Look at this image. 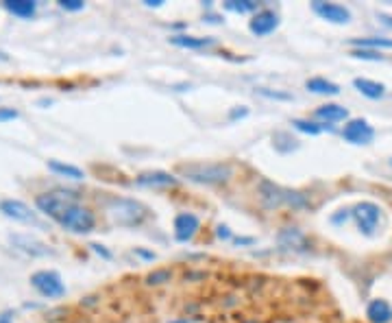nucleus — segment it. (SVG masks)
<instances>
[{
    "label": "nucleus",
    "mask_w": 392,
    "mask_h": 323,
    "mask_svg": "<svg viewBox=\"0 0 392 323\" xmlns=\"http://www.w3.org/2000/svg\"><path fill=\"white\" fill-rule=\"evenodd\" d=\"M35 205L40 207V212L55 219L61 228L74 234H88L96 225L94 214L88 207L79 205L74 192H63V190L44 192V195L35 199Z\"/></svg>",
    "instance_id": "obj_1"
},
{
    "label": "nucleus",
    "mask_w": 392,
    "mask_h": 323,
    "mask_svg": "<svg viewBox=\"0 0 392 323\" xmlns=\"http://www.w3.org/2000/svg\"><path fill=\"white\" fill-rule=\"evenodd\" d=\"M188 182L194 184H224L234 175V168L222 162H194V164H183L179 168Z\"/></svg>",
    "instance_id": "obj_2"
},
{
    "label": "nucleus",
    "mask_w": 392,
    "mask_h": 323,
    "mask_svg": "<svg viewBox=\"0 0 392 323\" xmlns=\"http://www.w3.org/2000/svg\"><path fill=\"white\" fill-rule=\"evenodd\" d=\"M107 212L113 223L124 228H136L149 219V207L136 199H111L107 203Z\"/></svg>",
    "instance_id": "obj_3"
},
{
    "label": "nucleus",
    "mask_w": 392,
    "mask_h": 323,
    "mask_svg": "<svg viewBox=\"0 0 392 323\" xmlns=\"http://www.w3.org/2000/svg\"><path fill=\"white\" fill-rule=\"evenodd\" d=\"M351 216L353 221L357 223L359 232H364L366 236H373L375 230H377V223H379V216H382V210L377 203L373 201H362L351 207Z\"/></svg>",
    "instance_id": "obj_4"
},
{
    "label": "nucleus",
    "mask_w": 392,
    "mask_h": 323,
    "mask_svg": "<svg viewBox=\"0 0 392 323\" xmlns=\"http://www.w3.org/2000/svg\"><path fill=\"white\" fill-rule=\"evenodd\" d=\"M31 284L33 288L38 290L42 297H48V299H57V297H63L65 295V286L59 278V273L55 271H38L31 276Z\"/></svg>",
    "instance_id": "obj_5"
},
{
    "label": "nucleus",
    "mask_w": 392,
    "mask_h": 323,
    "mask_svg": "<svg viewBox=\"0 0 392 323\" xmlns=\"http://www.w3.org/2000/svg\"><path fill=\"white\" fill-rule=\"evenodd\" d=\"M0 212L9 219H13V221H22V223H28V225H35V228H42V221L35 216V212H33L24 201H18V199L0 201Z\"/></svg>",
    "instance_id": "obj_6"
},
{
    "label": "nucleus",
    "mask_w": 392,
    "mask_h": 323,
    "mask_svg": "<svg viewBox=\"0 0 392 323\" xmlns=\"http://www.w3.org/2000/svg\"><path fill=\"white\" fill-rule=\"evenodd\" d=\"M312 9H314L316 15H320L322 20L332 22V24H347V22H351V11L347 7H342V5L316 0V3H312Z\"/></svg>",
    "instance_id": "obj_7"
},
{
    "label": "nucleus",
    "mask_w": 392,
    "mask_h": 323,
    "mask_svg": "<svg viewBox=\"0 0 392 323\" xmlns=\"http://www.w3.org/2000/svg\"><path fill=\"white\" fill-rule=\"evenodd\" d=\"M342 136L351 144H368L375 138V129L364 118H353L342 129Z\"/></svg>",
    "instance_id": "obj_8"
},
{
    "label": "nucleus",
    "mask_w": 392,
    "mask_h": 323,
    "mask_svg": "<svg viewBox=\"0 0 392 323\" xmlns=\"http://www.w3.org/2000/svg\"><path fill=\"white\" fill-rule=\"evenodd\" d=\"M279 26V15L270 9H264V11H257L253 15V20L249 24L251 33H255L257 38H264V36H270L272 31Z\"/></svg>",
    "instance_id": "obj_9"
},
{
    "label": "nucleus",
    "mask_w": 392,
    "mask_h": 323,
    "mask_svg": "<svg viewBox=\"0 0 392 323\" xmlns=\"http://www.w3.org/2000/svg\"><path fill=\"white\" fill-rule=\"evenodd\" d=\"M201 228V221L196 214L192 212H181V214H177L174 219V236L179 242H188L194 238V234L199 232Z\"/></svg>",
    "instance_id": "obj_10"
},
{
    "label": "nucleus",
    "mask_w": 392,
    "mask_h": 323,
    "mask_svg": "<svg viewBox=\"0 0 392 323\" xmlns=\"http://www.w3.org/2000/svg\"><path fill=\"white\" fill-rule=\"evenodd\" d=\"M286 190L288 188H284V186H277V184H272V182H268V180H264L259 184V199H261V203H264L266 207H281V205H286Z\"/></svg>",
    "instance_id": "obj_11"
},
{
    "label": "nucleus",
    "mask_w": 392,
    "mask_h": 323,
    "mask_svg": "<svg viewBox=\"0 0 392 323\" xmlns=\"http://www.w3.org/2000/svg\"><path fill=\"white\" fill-rule=\"evenodd\" d=\"M277 240H279V245L284 249H290V251H307L309 249V242H307L305 234L297 228L281 230L279 236H277Z\"/></svg>",
    "instance_id": "obj_12"
},
{
    "label": "nucleus",
    "mask_w": 392,
    "mask_h": 323,
    "mask_svg": "<svg viewBox=\"0 0 392 323\" xmlns=\"http://www.w3.org/2000/svg\"><path fill=\"white\" fill-rule=\"evenodd\" d=\"M136 184L144 188H168V186H177V177L163 171H153V173H142L136 180Z\"/></svg>",
    "instance_id": "obj_13"
},
{
    "label": "nucleus",
    "mask_w": 392,
    "mask_h": 323,
    "mask_svg": "<svg viewBox=\"0 0 392 323\" xmlns=\"http://www.w3.org/2000/svg\"><path fill=\"white\" fill-rule=\"evenodd\" d=\"M11 242L15 247H18L20 251L28 253V255H48L51 253V249H48L42 240L33 238V236H22V234H15L11 236Z\"/></svg>",
    "instance_id": "obj_14"
},
{
    "label": "nucleus",
    "mask_w": 392,
    "mask_h": 323,
    "mask_svg": "<svg viewBox=\"0 0 392 323\" xmlns=\"http://www.w3.org/2000/svg\"><path fill=\"white\" fill-rule=\"evenodd\" d=\"M366 317L373 321V323H390L392 321V308L386 299H375L368 304L366 308Z\"/></svg>",
    "instance_id": "obj_15"
},
{
    "label": "nucleus",
    "mask_w": 392,
    "mask_h": 323,
    "mask_svg": "<svg viewBox=\"0 0 392 323\" xmlns=\"http://www.w3.org/2000/svg\"><path fill=\"white\" fill-rule=\"evenodd\" d=\"M316 118L325 120V123H340V120H347L349 118V111L347 107L336 105V103H327L322 107L316 109Z\"/></svg>",
    "instance_id": "obj_16"
},
{
    "label": "nucleus",
    "mask_w": 392,
    "mask_h": 323,
    "mask_svg": "<svg viewBox=\"0 0 392 323\" xmlns=\"http://www.w3.org/2000/svg\"><path fill=\"white\" fill-rule=\"evenodd\" d=\"M353 86L357 88V92H362L364 96H368V99H373V101L382 99V96L386 94L384 84H379V81H373V79H362V77H357V79L353 81Z\"/></svg>",
    "instance_id": "obj_17"
},
{
    "label": "nucleus",
    "mask_w": 392,
    "mask_h": 323,
    "mask_svg": "<svg viewBox=\"0 0 392 323\" xmlns=\"http://www.w3.org/2000/svg\"><path fill=\"white\" fill-rule=\"evenodd\" d=\"M170 44H174L179 48H190V51H199V48L214 46L216 40L214 38H194V36H172Z\"/></svg>",
    "instance_id": "obj_18"
},
{
    "label": "nucleus",
    "mask_w": 392,
    "mask_h": 323,
    "mask_svg": "<svg viewBox=\"0 0 392 323\" xmlns=\"http://www.w3.org/2000/svg\"><path fill=\"white\" fill-rule=\"evenodd\" d=\"M305 88L314 94H325V96H336L340 94V86L334 84L329 79H322V77H314V79H307L305 81Z\"/></svg>",
    "instance_id": "obj_19"
},
{
    "label": "nucleus",
    "mask_w": 392,
    "mask_h": 323,
    "mask_svg": "<svg viewBox=\"0 0 392 323\" xmlns=\"http://www.w3.org/2000/svg\"><path fill=\"white\" fill-rule=\"evenodd\" d=\"M48 168H51L53 173H57V175H61V177H68V180H83V177H85V173L81 171L79 166L63 164V162H59V159L48 162Z\"/></svg>",
    "instance_id": "obj_20"
},
{
    "label": "nucleus",
    "mask_w": 392,
    "mask_h": 323,
    "mask_svg": "<svg viewBox=\"0 0 392 323\" xmlns=\"http://www.w3.org/2000/svg\"><path fill=\"white\" fill-rule=\"evenodd\" d=\"M353 48H368V51L377 53L379 48H390L392 51V40L388 38H353L351 40Z\"/></svg>",
    "instance_id": "obj_21"
},
{
    "label": "nucleus",
    "mask_w": 392,
    "mask_h": 323,
    "mask_svg": "<svg viewBox=\"0 0 392 323\" xmlns=\"http://www.w3.org/2000/svg\"><path fill=\"white\" fill-rule=\"evenodd\" d=\"M5 9L13 15H20V18H31L35 13V3L33 0H7Z\"/></svg>",
    "instance_id": "obj_22"
},
{
    "label": "nucleus",
    "mask_w": 392,
    "mask_h": 323,
    "mask_svg": "<svg viewBox=\"0 0 392 323\" xmlns=\"http://www.w3.org/2000/svg\"><path fill=\"white\" fill-rule=\"evenodd\" d=\"M170 280H172V271H168V269H157V271H153V273L146 276V284H151V286L166 284Z\"/></svg>",
    "instance_id": "obj_23"
},
{
    "label": "nucleus",
    "mask_w": 392,
    "mask_h": 323,
    "mask_svg": "<svg viewBox=\"0 0 392 323\" xmlns=\"http://www.w3.org/2000/svg\"><path fill=\"white\" fill-rule=\"evenodd\" d=\"M294 129H299V132L303 134H309V136H318L322 132V127L318 123H312V120H303V118H297V120H292Z\"/></svg>",
    "instance_id": "obj_24"
},
{
    "label": "nucleus",
    "mask_w": 392,
    "mask_h": 323,
    "mask_svg": "<svg viewBox=\"0 0 392 323\" xmlns=\"http://www.w3.org/2000/svg\"><path fill=\"white\" fill-rule=\"evenodd\" d=\"M224 9L236 11V13H249V11H255L257 5L251 3V0H229V3H224Z\"/></svg>",
    "instance_id": "obj_25"
},
{
    "label": "nucleus",
    "mask_w": 392,
    "mask_h": 323,
    "mask_svg": "<svg viewBox=\"0 0 392 323\" xmlns=\"http://www.w3.org/2000/svg\"><path fill=\"white\" fill-rule=\"evenodd\" d=\"M355 59H373V61H382L384 57L379 53H375V51H368V48H353V53H351Z\"/></svg>",
    "instance_id": "obj_26"
},
{
    "label": "nucleus",
    "mask_w": 392,
    "mask_h": 323,
    "mask_svg": "<svg viewBox=\"0 0 392 323\" xmlns=\"http://www.w3.org/2000/svg\"><path fill=\"white\" fill-rule=\"evenodd\" d=\"M261 96H266V99H275V101H292V94H288V92H272V90H268V88H259L257 90Z\"/></svg>",
    "instance_id": "obj_27"
},
{
    "label": "nucleus",
    "mask_w": 392,
    "mask_h": 323,
    "mask_svg": "<svg viewBox=\"0 0 392 323\" xmlns=\"http://www.w3.org/2000/svg\"><path fill=\"white\" fill-rule=\"evenodd\" d=\"M59 7L65 11H81L85 5H83V0H59Z\"/></svg>",
    "instance_id": "obj_28"
},
{
    "label": "nucleus",
    "mask_w": 392,
    "mask_h": 323,
    "mask_svg": "<svg viewBox=\"0 0 392 323\" xmlns=\"http://www.w3.org/2000/svg\"><path fill=\"white\" fill-rule=\"evenodd\" d=\"M18 118V111L13 107H0V120H15Z\"/></svg>",
    "instance_id": "obj_29"
},
{
    "label": "nucleus",
    "mask_w": 392,
    "mask_h": 323,
    "mask_svg": "<svg viewBox=\"0 0 392 323\" xmlns=\"http://www.w3.org/2000/svg\"><path fill=\"white\" fill-rule=\"evenodd\" d=\"M377 18L386 24V26H390L392 29V15H388V13H377Z\"/></svg>",
    "instance_id": "obj_30"
},
{
    "label": "nucleus",
    "mask_w": 392,
    "mask_h": 323,
    "mask_svg": "<svg viewBox=\"0 0 392 323\" xmlns=\"http://www.w3.org/2000/svg\"><path fill=\"white\" fill-rule=\"evenodd\" d=\"M216 234H218V238H229V236H231V234H229V228H227V225H220Z\"/></svg>",
    "instance_id": "obj_31"
},
{
    "label": "nucleus",
    "mask_w": 392,
    "mask_h": 323,
    "mask_svg": "<svg viewBox=\"0 0 392 323\" xmlns=\"http://www.w3.org/2000/svg\"><path fill=\"white\" fill-rule=\"evenodd\" d=\"M0 323H13V315L11 313H0Z\"/></svg>",
    "instance_id": "obj_32"
},
{
    "label": "nucleus",
    "mask_w": 392,
    "mask_h": 323,
    "mask_svg": "<svg viewBox=\"0 0 392 323\" xmlns=\"http://www.w3.org/2000/svg\"><path fill=\"white\" fill-rule=\"evenodd\" d=\"M92 249H94L96 253L105 255V258H111V253H109V251H105V249H103V245H92Z\"/></svg>",
    "instance_id": "obj_33"
},
{
    "label": "nucleus",
    "mask_w": 392,
    "mask_h": 323,
    "mask_svg": "<svg viewBox=\"0 0 392 323\" xmlns=\"http://www.w3.org/2000/svg\"><path fill=\"white\" fill-rule=\"evenodd\" d=\"M163 0H146V7H161Z\"/></svg>",
    "instance_id": "obj_34"
},
{
    "label": "nucleus",
    "mask_w": 392,
    "mask_h": 323,
    "mask_svg": "<svg viewBox=\"0 0 392 323\" xmlns=\"http://www.w3.org/2000/svg\"><path fill=\"white\" fill-rule=\"evenodd\" d=\"M0 59H3V61H7V59H9V57H7V55H5V53H0Z\"/></svg>",
    "instance_id": "obj_35"
}]
</instances>
